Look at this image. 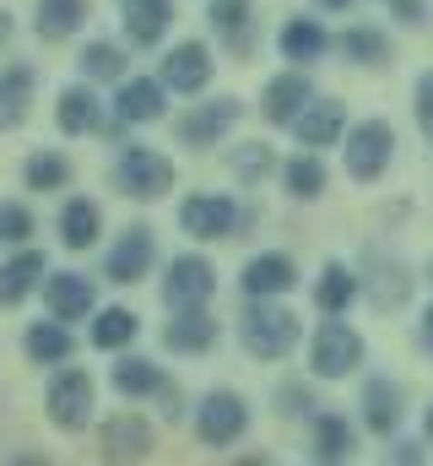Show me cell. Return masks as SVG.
<instances>
[{"label":"cell","instance_id":"1","mask_svg":"<svg viewBox=\"0 0 433 466\" xmlns=\"http://www.w3.org/2000/svg\"><path fill=\"white\" fill-rule=\"evenodd\" d=\"M238 337H244V348L255 352V358H282V352H293V342H298V320H293L287 309L260 304V309L244 315Z\"/></svg>","mask_w":433,"mask_h":466},{"label":"cell","instance_id":"2","mask_svg":"<svg viewBox=\"0 0 433 466\" xmlns=\"http://www.w3.org/2000/svg\"><path fill=\"white\" fill-rule=\"evenodd\" d=\"M390 147H396L390 125H385V119H363V125L347 136V174H352V179H379L385 163H390Z\"/></svg>","mask_w":433,"mask_h":466},{"label":"cell","instance_id":"3","mask_svg":"<svg viewBox=\"0 0 433 466\" xmlns=\"http://www.w3.org/2000/svg\"><path fill=\"white\" fill-rule=\"evenodd\" d=\"M357 358H363V342H357V331H352V326H341V320H325L320 331H315V348H309L315 374H325V380H341V374H347Z\"/></svg>","mask_w":433,"mask_h":466},{"label":"cell","instance_id":"4","mask_svg":"<svg viewBox=\"0 0 433 466\" xmlns=\"http://www.w3.org/2000/svg\"><path fill=\"white\" fill-rule=\"evenodd\" d=\"M119 185H125L130 196L152 201V196H163V190L174 185V163L157 157V152H146V147H130V152L119 157Z\"/></svg>","mask_w":433,"mask_h":466},{"label":"cell","instance_id":"5","mask_svg":"<svg viewBox=\"0 0 433 466\" xmlns=\"http://www.w3.org/2000/svg\"><path fill=\"white\" fill-rule=\"evenodd\" d=\"M216 288L212 266L201 260V255H179L174 266H168V282H163V299L174 304V309H196V304H206V293Z\"/></svg>","mask_w":433,"mask_h":466},{"label":"cell","instance_id":"6","mask_svg":"<svg viewBox=\"0 0 433 466\" xmlns=\"http://www.w3.org/2000/svg\"><path fill=\"white\" fill-rule=\"evenodd\" d=\"M49 418H55L60 429H82V423L93 418V380H87L82 369H71V374H60V380L49 385Z\"/></svg>","mask_w":433,"mask_h":466},{"label":"cell","instance_id":"7","mask_svg":"<svg viewBox=\"0 0 433 466\" xmlns=\"http://www.w3.org/2000/svg\"><path fill=\"white\" fill-rule=\"evenodd\" d=\"M244 423H249V412H244V401L233 396V390H216L206 396V407H201V418H196V429H201V440L206 445H233L238 434H244Z\"/></svg>","mask_w":433,"mask_h":466},{"label":"cell","instance_id":"8","mask_svg":"<svg viewBox=\"0 0 433 466\" xmlns=\"http://www.w3.org/2000/svg\"><path fill=\"white\" fill-rule=\"evenodd\" d=\"M152 451V429L136 418V412H125V418H114L104 429V456L108 466H130V461H141Z\"/></svg>","mask_w":433,"mask_h":466},{"label":"cell","instance_id":"9","mask_svg":"<svg viewBox=\"0 0 433 466\" xmlns=\"http://www.w3.org/2000/svg\"><path fill=\"white\" fill-rule=\"evenodd\" d=\"M179 223H185V233H196V238H227V228H233V201L227 196H190L179 207Z\"/></svg>","mask_w":433,"mask_h":466},{"label":"cell","instance_id":"10","mask_svg":"<svg viewBox=\"0 0 433 466\" xmlns=\"http://www.w3.org/2000/svg\"><path fill=\"white\" fill-rule=\"evenodd\" d=\"M206 76H212V60H206L201 44H179V49L163 60V82H168L174 93H201Z\"/></svg>","mask_w":433,"mask_h":466},{"label":"cell","instance_id":"11","mask_svg":"<svg viewBox=\"0 0 433 466\" xmlns=\"http://www.w3.org/2000/svg\"><path fill=\"white\" fill-rule=\"evenodd\" d=\"M298 277H293V260L287 255H255L244 266V293L249 299H271V293H287Z\"/></svg>","mask_w":433,"mask_h":466},{"label":"cell","instance_id":"12","mask_svg":"<svg viewBox=\"0 0 433 466\" xmlns=\"http://www.w3.org/2000/svg\"><path fill=\"white\" fill-rule=\"evenodd\" d=\"M44 299H49V309L60 315V320H82L98 299H93V282L87 277H71V271H60V277H49V288H44Z\"/></svg>","mask_w":433,"mask_h":466},{"label":"cell","instance_id":"13","mask_svg":"<svg viewBox=\"0 0 433 466\" xmlns=\"http://www.w3.org/2000/svg\"><path fill=\"white\" fill-rule=\"evenodd\" d=\"M146 266H152V233L130 228L119 244H114V255H108V277H114V282H136Z\"/></svg>","mask_w":433,"mask_h":466},{"label":"cell","instance_id":"14","mask_svg":"<svg viewBox=\"0 0 433 466\" xmlns=\"http://www.w3.org/2000/svg\"><path fill=\"white\" fill-rule=\"evenodd\" d=\"M233 119H238V104H227V98H222V104H201L196 115L179 119V136H185L190 147H206V141H216Z\"/></svg>","mask_w":433,"mask_h":466},{"label":"cell","instance_id":"15","mask_svg":"<svg viewBox=\"0 0 433 466\" xmlns=\"http://www.w3.org/2000/svg\"><path fill=\"white\" fill-rule=\"evenodd\" d=\"M168 0H125V33L136 38V44H157L163 38V27H168Z\"/></svg>","mask_w":433,"mask_h":466},{"label":"cell","instance_id":"16","mask_svg":"<svg viewBox=\"0 0 433 466\" xmlns=\"http://www.w3.org/2000/svg\"><path fill=\"white\" fill-rule=\"evenodd\" d=\"M212 337H216V320L201 315V309H185V315L168 320V331H163V342L174 352H201V348H212Z\"/></svg>","mask_w":433,"mask_h":466},{"label":"cell","instance_id":"17","mask_svg":"<svg viewBox=\"0 0 433 466\" xmlns=\"http://www.w3.org/2000/svg\"><path fill=\"white\" fill-rule=\"evenodd\" d=\"M304 104H309V82L293 71V76H277L271 87H266V115L277 119V125H287V119L304 115Z\"/></svg>","mask_w":433,"mask_h":466},{"label":"cell","instance_id":"18","mask_svg":"<svg viewBox=\"0 0 433 466\" xmlns=\"http://www.w3.org/2000/svg\"><path fill=\"white\" fill-rule=\"evenodd\" d=\"M27 98H33V71H27V66H11V71L0 76V130L22 125Z\"/></svg>","mask_w":433,"mask_h":466},{"label":"cell","instance_id":"19","mask_svg":"<svg viewBox=\"0 0 433 466\" xmlns=\"http://www.w3.org/2000/svg\"><path fill=\"white\" fill-rule=\"evenodd\" d=\"M293 125H298V141H304V147H330V141L341 136L347 115H341V104H315V109H304Z\"/></svg>","mask_w":433,"mask_h":466},{"label":"cell","instance_id":"20","mask_svg":"<svg viewBox=\"0 0 433 466\" xmlns=\"http://www.w3.org/2000/svg\"><path fill=\"white\" fill-rule=\"evenodd\" d=\"M363 407H368V429H374V434H390V429L401 423V390H396L390 380H368Z\"/></svg>","mask_w":433,"mask_h":466},{"label":"cell","instance_id":"21","mask_svg":"<svg viewBox=\"0 0 433 466\" xmlns=\"http://www.w3.org/2000/svg\"><path fill=\"white\" fill-rule=\"evenodd\" d=\"M87 16V0H38V38H65Z\"/></svg>","mask_w":433,"mask_h":466},{"label":"cell","instance_id":"22","mask_svg":"<svg viewBox=\"0 0 433 466\" xmlns=\"http://www.w3.org/2000/svg\"><path fill=\"white\" fill-rule=\"evenodd\" d=\"M38 277H44V255H33V249H27V255H16L11 266H0V304H16Z\"/></svg>","mask_w":433,"mask_h":466},{"label":"cell","instance_id":"23","mask_svg":"<svg viewBox=\"0 0 433 466\" xmlns=\"http://www.w3.org/2000/svg\"><path fill=\"white\" fill-rule=\"evenodd\" d=\"M119 115L136 119V125H141V119H157L163 115V87H157V82H125V87H119Z\"/></svg>","mask_w":433,"mask_h":466},{"label":"cell","instance_id":"24","mask_svg":"<svg viewBox=\"0 0 433 466\" xmlns=\"http://www.w3.org/2000/svg\"><path fill=\"white\" fill-rule=\"evenodd\" d=\"M315 299H320L325 315H341V309L357 299V277H352L347 266H325V277H320V288H315Z\"/></svg>","mask_w":433,"mask_h":466},{"label":"cell","instance_id":"25","mask_svg":"<svg viewBox=\"0 0 433 466\" xmlns=\"http://www.w3.org/2000/svg\"><path fill=\"white\" fill-rule=\"evenodd\" d=\"M93 125H98V98H93L87 87H65V93H60V130L82 136V130H93Z\"/></svg>","mask_w":433,"mask_h":466},{"label":"cell","instance_id":"26","mask_svg":"<svg viewBox=\"0 0 433 466\" xmlns=\"http://www.w3.org/2000/svg\"><path fill=\"white\" fill-rule=\"evenodd\" d=\"M320 49H325V27H320V22L298 16V22H287V27H282V55H287V60H315Z\"/></svg>","mask_w":433,"mask_h":466},{"label":"cell","instance_id":"27","mask_svg":"<svg viewBox=\"0 0 433 466\" xmlns=\"http://www.w3.org/2000/svg\"><path fill=\"white\" fill-rule=\"evenodd\" d=\"M98 223H104V218H98V207H93V201H71V207H65V218H60V233H65V244H71V249H87V244L98 238Z\"/></svg>","mask_w":433,"mask_h":466},{"label":"cell","instance_id":"28","mask_svg":"<svg viewBox=\"0 0 433 466\" xmlns=\"http://www.w3.org/2000/svg\"><path fill=\"white\" fill-rule=\"evenodd\" d=\"M114 385L125 396H146V390H163V374L146 358H125V363H114Z\"/></svg>","mask_w":433,"mask_h":466},{"label":"cell","instance_id":"29","mask_svg":"<svg viewBox=\"0 0 433 466\" xmlns=\"http://www.w3.org/2000/svg\"><path fill=\"white\" fill-rule=\"evenodd\" d=\"M315 456H320V461L352 456V429H347L341 418H320V423H315Z\"/></svg>","mask_w":433,"mask_h":466},{"label":"cell","instance_id":"30","mask_svg":"<svg viewBox=\"0 0 433 466\" xmlns=\"http://www.w3.org/2000/svg\"><path fill=\"white\" fill-rule=\"evenodd\" d=\"M136 337V315L130 309H104L98 320H93V342L98 348H125Z\"/></svg>","mask_w":433,"mask_h":466},{"label":"cell","instance_id":"31","mask_svg":"<svg viewBox=\"0 0 433 466\" xmlns=\"http://www.w3.org/2000/svg\"><path fill=\"white\" fill-rule=\"evenodd\" d=\"M27 352H33L38 363H60V358L71 352V337H65L60 326H33V331H27Z\"/></svg>","mask_w":433,"mask_h":466},{"label":"cell","instance_id":"32","mask_svg":"<svg viewBox=\"0 0 433 466\" xmlns=\"http://www.w3.org/2000/svg\"><path fill=\"white\" fill-rule=\"evenodd\" d=\"M287 190H293V196H320L325 190V163L320 157H293V163H287Z\"/></svg>","mask_w":433,"mask_h":466},{"label":"cell","instance_id":"33","mask_svg":"<svg viewBox=\"0 0 433 466\" xmlns=\"http://www.w3.org/2000/svg\"><path fill=\"white\" fill-rule=\"evenodd\" d=\"M341 49H347L352 60L379 66V60H385V33H374V27H352V33H341Z\"/></svg>","mask_w":433,"mask_h":466},{"label":"cell","instance_id":"34","mask_svg":"<svg viewBox=\"0 0 433 466\" xmlns=\"http://www.w3.org/2000/svg\"><path fill=\"white\" fill-rule=\"evenodd\" d=\"M27 185H33V190H60V185H65V157L38 152V157L27 163Z\"/></svg>","mask_w":433,"mask_h":466},{"label":"cell","instance_id":"35","mask_svg":"<svg viewBox=\"0 0 433 466\" xmlns=\"http://www.w3.org/2000/svg\"><path fill=\"white\" fill-rule=\"evenodd\" d=\"M33 233V218L22 212V207H11V201H0V244H22Z\"/></svg>","mask_w":433,"mask_h":466},{"label":"cell","instance_id":"36","mask_svg":"<svg viewBox=\"0 0 433 466\" xmlns=\"http://www.w3.org/2000/svg\"><path fill=\"white\" fill-rule=\"evenodd\" d=\"M249 16V0H212V27L216 33H238Z\"/></svg>","mask_w":433,"mask_h":466},{"label":"cell","instance_id":"37","mask_svg":"<svg viewBox=\"0 0 433 466\" xmlns=\"http://www.w3.org/2000/svg\"><path fill=\"white\" fill-rule=\"evenodd\" d=\"M82 66H87L93 76H119V66H125V60H119V49H114V44H87Z\"/></svg>","mask_w":433,"mask_h":466},{"label":"cell","instance_id":"38","mask_svg":"<svg viewBox=\"0 0 433 466\" xmlns=\"http://www.w3.org/2000/svg\"><path fill=\"white\" fill-rule=\"evenodd\" d=\"M418 119H423V136L433 141V71L418 82Z\"/></svg>","mask_w":433,"mask_h":466},{"label":"cell","instance_id":"39","mask_svg":"<svg viewBox=\"0 0 433 466\" xmlns=\"http://www.w3.org/2000/svg\"><path fill=\"white\" fill-rule=\"evenodd\" d=\"M266 163H271V157H266V147H260V152H244V157H238V168H244V174H266Z\"/></svg>","mask_w":433,"mask_h":466},{"label":"cell","instance_id":"40","mask_svg":"<svg viewBox=\"0 0 433 466\" xmlns=\"http://www.w3.org/2000/svg\"><path fill=\"white\" fill-rule=\"evenodd\" d=\"M385 5H390L396 16H407V22H418V16H423V0H385Z\"/></svg>","mask_w":433,"mask_h":466},{"label":"cell","instance_id":"41","mask_svg":"<svg viewBox=\"0 0 433 466\" xmlns=\"http://www.w3.org/2000/svg\"><path fill=\"white\" fill-rule=\"evenodd\" d=\"M5 38H11V16L0 11V44H5Z\"/></svg>","mask_w":433,"mask_h":466},{"label":"cell","instance_id":"42","mask_svg":"<svg viewBox=\"0 0 433 466\" xmlns=\"http://www.w3.org/2000/svg\"><path fill=\"white\" fill-rule=\"evenodd\" d=\"M320 5H352V0H320Z\"/></svg>","mask_w":433,"mask_h":466},{"label":"cell","instance_id":"43","mask_svg":"<svg viewBox=\"0 0 433 466\" xmlns=\"http://www.w3.org/2000/svg\"><path fill=\"white\" fill-rule=\"evenodd\" d=\"M428 348H433V309H428Z\"/></svg>","mask_w":433,"mask_h":466},{"label":"cell","instance_id":"44","mask_svg":"<svg viewBox=\"0 0 433 466\" xmlns=\"http://www.w3.org/2000/svg\"><path fill=\"white\" fill-rule=\"evenodd\" d=\"M428 440H433V412H428Z\"/></svg>","mask_w":433,"mask_h":466}]
</instances>
